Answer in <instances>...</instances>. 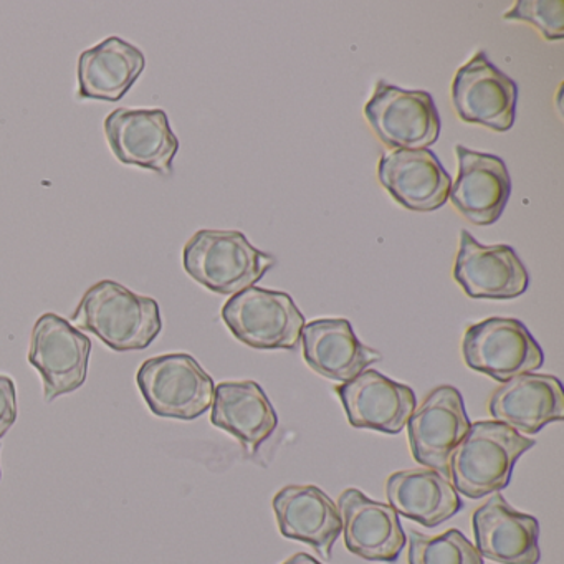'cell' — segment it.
I'll use <instances>...</instances> for the list:
<instances>
[{"instance_id":"cell-27","label":"cell","mask_w":564,"mask_h":564,"mask_svg":"<svg viewBox=\"0 0 564 564\" xmlns=\"http://www.w3.org/2000/svg\"><path fill=\"white\" fill-rule=\"evenodd\" d=\"M282 564H322L319 561H316L315 557L310 556V554L306 553H296L293 554L292 557H289V560L285 561V563Z\"/></svg>"},{"instance_id":"cell-22","label":"cell","mask_w":564,"mask_h":564,"mask_svg":"<svg viewBox=\"0 0 564 564\" xmlns=\"http://www.w3.org/2000/svg\"><path fill=\"white\" fill-rule=\"evenodd\" d=\"M210 409V422L234 435L250 455L269 441L279 425L272 402L256 381L220 382Z\"/></svg>"},{"instance_id":"cell-23","label":"cell","mask_w":564,"mask_h":564,"mask_svg":"<svg viewBox=\"0 0 564 564\" xmlns=\"http://www.w3.org/2000/svg\"><path fill=\"white\" fill-rule=\"evenodd\" d=\"M389 505L398 514L435 528L464 508L452 481L432 468L395 471L386 485Z\"/></svg>"},{"instance_id":"cell-2","label":"cell","mask_w":564,"mask_h":564,"mask_svg":"<svg viewBox=\"0 0 564 564\" xmlns=\"http://www.w3.org/2000/svg\"><path fill=\"white\" fill-rule=\"evenodd\" d=\"M536 442L497 421L470 424L448 457V478L471 500L498 494L510 484L518 458Z\"/></svg>"},{"instance_id":"cell-1","label":"cell","mask_w":564,"mask_h":564,"mask_svg":"<svg viewBox=\"0 0 564 564\" xmlns=\"http://www.w3.org/2000/svg\"><path fill=\"white\" fill-rule=\"evenodd\" d=\"M72 323L80 332L94 333L117 352L143 351L163 332L156 300L138 295L113 280H101L85 292Z\"/></svg>"},{"instance_id":"cell-13","label":"cell","mask_w":564,"mask_h":564,"mask_svg":"<svg viewBox=\"0 0 564 564\" xmlns=\"http://www.w3.org/2000/svg\"><path fill=\"white\" fill-rule=\"evenodd\" d=\"M335 391L349 424L356 429L399 434L417 408V399L409 386L392 381L375 369H366Z\"/></svg>"},{"instance_id":"cell-19","label":"cell","mask_w":564,"mask_h":564,"mask_svg":"<svg viewBox=\"0 0 564 564\" xmlns=\"http://www.w3.org/2000/svg\"><path fill=\"white\" fill-rule=\"evenodd\" d=\"M272 507L283 536L310 544L325 560L332 557L343 523L338 507L322 488L289 485L273 497Z\"/></svg>"},{"instance_id":"cell-14","label":"cell","mask_w":564,"mask_h":564,"mask_svg":"<svg viewBox=\"0 0 564 564\" xmlns=\"http://www.w3.org/2000/svg\"><path fill=\"white\" fill-rule=\"evenodd\" d=\"M343 536L349 553L366 561L395 563L405 546V533L391 505L371 500L362 491L348 488L339 495Z\"/></svg>"},{"instance_id":"cell-4","label":"cell","mask_w":564,"mask_h":564,"mask_svg":"<svg viewBox=\"0 0 564 564\" xmlns=\"http://www.w3.org/2000/svg\"><path fill=\"white\" fill-rule=\"evenodd\" d=\"M138 388L158 417L194 421L213 408L216 384L186 352L156 356L141 365Z\"/></svg>"},{"instance_id":"cell-28","label":"cell","mask_w":564,"mask_h":564,"mask_svg":"<svg viewBox=\"0 0 564 564\" xmlns=\"http://www.w3.org/2000/svg\"><path fill=\"white\" fill-rule=\"evenodd\" d=\"M0 477H2V471H0Z\"/></svg>"},{"instance_id":"cell-20","label":"cell","mask_w":564,"mask_h":564,"mask_svg":"<svg viewBox=\"0 0 564 564\" xmlns=\"http://www.w3.org/2000/svg\"><path fill=\"white\" fill-rule=\"evenodd\" d=\"M302 345L303 358L316 375L343 384L382 358L359 341L345 318L315 319L303 326Z\"/></svg>"},{"instance_id":"cell-21","label":"cell","mask_w":564,"mask_h":564,"mask_svg":"<svg viewBox=\"0 0 564 564\" xmlns=\"http://www.w3.org/2000/svg\"><path fill=\"white\" fill-rule=\"evenodd\" d=\"M147 57L137 45L108 37L78 57V100L117 104L137 84Z\"/></svg>"},{"instance_id":"cell-26","label":"cell","mask_w":564,"mask_h":564,"mask_svg":"<svg viewBox=\"0 0 564 564\" xmlns=\"http://www.w3.org/2000/svg\"><path fill=\"white\" fill-rule=\"evenodd\" d=\"M18 421V391L9 376H0V438Z\"/></svg>"},{"instance_id":"cell-18","label":"cell","mask_w":564,"mask_h":564,"mask_svg":"<svg viewBox=\"0 0 564 564\" xmlns=\"http://www.w3.org/2000/svg\"><path fill=\"white\" fill-rule=\"evenodd\" d=\"M491 417L521 435H534L551 422L564 419V392L550 375L517 376L495 389L488 401Z\"/></svg>"},{"instance_id":"cell-15","label":"cell","mask_w":564,"mask_h":564,"mask_svg":"<svg viewBox=\"0 0 564 564\" xmlns=\"http://www.w3.org/2000/svg\"><path fill=\"white\" fill-rule=\"evenodd\" d=\"M458 171L448 199L475 226H491L500 219L511 196L507 164L494 154L455 147Z\"/></svg>"},{"instance_id":"cell-10","label":"cell","mask_w":564,"mask_h":564,"mask_svg":"<svg viewBox=\"0 0 564 564\" xmlns=\"http://www.w3.org/2000/svg\"><path fill=\"white\" fill-rule=\"evenodd\" d=\"M518 87L477 52L452 82V105L462 121L498 133L510 131L517 117Z\"/></svg>"},{"instance_id":"cell-7","label":"cell","mask_w":564,"mask_h":564,"mask_svg":"<svg viewBox=\"0 0 564 564\" xmlns=\"http://www.w3.org/2000/svg\"><path fill=\"white\" fill-rule=\"evenodd\" d=\"M462 352L468 368L498 382L536 371L544 361L536 339L514 318H488L468 326Z\"/></svg>"},{"instance_id":"cell-17","label":"cell","mask_w":564,"mask_h":564,"mask_svg":"<svg viewBox=\"0 0 564 564\" xmlns=\"http://www.w3.org/2000/svg\"><path fill=\"white\" fill-rule=\"evenodd\" d=\"M378 177L401 206L417 213L441 209L451 194V176L431 150H394L382 154Z\"/></svg>"},{"instance_id":"cell-11","label":"cell","mask_w":564,"mask_h":564,"mask_svg":"<svg viewBox=\"0 0 564 564\" xmlns=\"http://www.w3.org/2000/svg\"><path fill=\"white\" fill-rule=\"evenodd\" d=\"M470 429L464 398L454 386H438L408 421L412 457L448 478V457ZM451 480V478H448Z\"/></svg>"},{"instance_id":"cell-5","label":"cell","mask_w":564,"mask_h":564,"mask_svg":"<svg viewBox=\"0 0 564 564\" xmlns=\"http://www.w3.org/2000/svg\"><path fill=\"white\" fill-rule=\"evenodd\" d=\"M227 328L256 349H293L302 341L305 316L289 293L250 286L224 305Z\"/></svg>"},{"instance_id":"cell-25","label":"cell","mask_w":564,"mask_h":564,"mask_svg":"<svg viewBox=\"0 0 564 564\" xmlns=\"http://www.w3.org/2000/svg\"><path fill=\"white\" fill-rule=\"evenodd\" d=\"M503 19L533 25L544 41L554 42L564 37L563 0H518L513 9L505 12Z\"/></svg>"},{"instance_id":"cell-3","label":"cell","mask_w":564,"mask_h":564,"mask_svg":"<svg viewBox=\"0 0 564 564\" xmlns=\"http://www.w3.org/2000/svg\"><path fill=\"white\" fill-rule=\"evenodd\" d=\"M184 270L217 295H237L250 289L275 265L237 230H199L183 252Z\"/></svg>"},{"instance_id":"cell-8","label":"cell","mask_w":564,"mask_h":564,"mask_svg":"<svg viewBox=\"0 0 564 564\" xmlns=\"http://www.w3.org/2000/svg\"><path fill=\"white\" fill-rule=\"evenodd\" d=\"M91 339L68 319L45 313L35 322L29 362L41 372L45 401L77 391L87 381Z\"/></svg>"},{"instance_id":"cell-12","label":"cell","mask_w":564,"mask_h":564,"mask_svg":"<svg viewBox=\"0 0 564 564\" xmlns=\"http://www.w3.org/2000/svg\"><path fill=\"white\" fill-rule=\"evenodd\" d=\"M454 279L470 299L513 300L530 285L527 267L510 246H481L462 230Z\"/></svg>"},{"instance_id":"cell-16","label":"cell","mask_w":564,"mask_h":564,"mask_svg":"<svg viewBox=\"0 0 564 564\" xmlns=\"http://www.w3.org/2000/svg\"><path fill=\"white\" fill-rule=\"evenodd\" d=\"M471 527L481 557L500 564L540 563V523L511 508L500 494L475 510Z\"/></svg>"},{"instance_id":"cell-6","label":"cell","mask_w":564,"mask_h":564,"mask_svg":"<svg viewBox=\"0 0 564 564\" xmlns=\"http://www.w3.org/2000/svg\"><path fill=\"white\" fill-rule=\"evenodd\" d=\"M365 117L384 147L427 150L437 143L441 117L425 91L404 90L379 80L365 107Z\"/></svg>"},{"instance_id":"cell-9","label":"cell","mask_w":564,"mask_h":564,"mask_svg":"<svg viewBox=\"0 0 564 564\" xmlns=\"http://www.w3.org/2000/svg\"><path fill=\"white\" fill-rule=\"evenodd\" d=\"M104 130L121 164L153 171L161 176L173 174L180 140L171 128L166 111L118 108L105 118Z\"/></svg>"},{"instance_id":"cell-24","label":"cell","mask_w":564,"mask_h":564,"mask_svg":"<svg viewBox=\"0 0 564 564\" xmlns=\"http://www.w3.org/2000/svg\"><path fill=\"white\" fill-rule=\"evenodd\" d=\"M408 560L409 564H484L475 544L455 528L438 536L411 530Z\"/></svg>"}]
</instances>
